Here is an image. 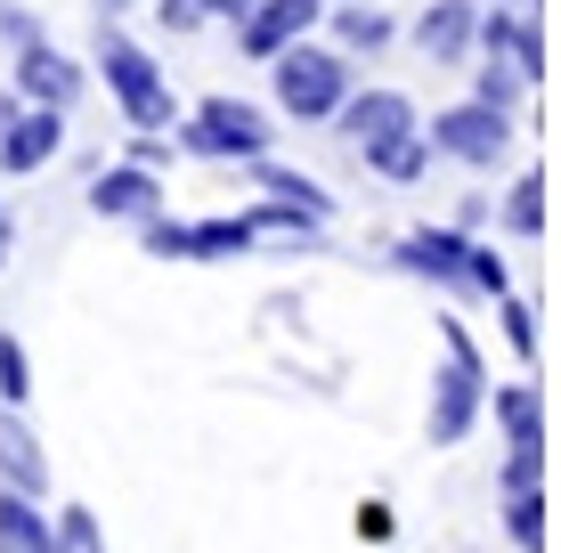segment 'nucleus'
<instances>
[{
    "mask_svg": "<svg viewBox=\"0 0 561 553\" xmlns=\"http://www.w3.org/2000/svg\"><path fill=\"white\" fill-rule=\"evenodd\" d=\"M0 553H66L25 488H0Z\"/></svg>",
    "mask_w": 561,
    "mask_h": 553,
    "instance_id": "15",
    "label": "nucleus"
},
{
    "mask_svg": "<svg viewBox=\"0 0 561 553\" xmlns=\"http://www.w3.org/2000/svg\"><path fill=\"white\" fill-rule=\"evenodd\" d=\"M472 285H480V293H496V301L513 293V269H505V253H496V244H472Z\"/></svg>",
    "mask_w": 561,
    "mask_h": 553,
    "instance_id": "26",
    "label": "nucleus"
},
{
    "mask_svg": "<svg viewBox=\"0 0 561 553\" xmlns=\"http://www.w3.org/2000/svg\"><path fill=\"white\" fill-rule=\"evenodd\" d=\"M366 163H375V171H382V180H391V187H415L423 171H432V139H423V130H408V139L375 147V155H366Z\"/></svg>",
    "mask_w": 561,
    "mask_h": 553,
    "instance_id": "17",
    "label": "nucleus"
},
{
    "mask_svg": "<svg viewBox=\"0 0 561 553\" xmlns=\"http://www.w3.org/2000/svg\"><path fill=\"white\" fill-rule=\"evenodd\" d=\"M25 114V90H0V139H9V123Z\"/></svg>",
    "mask_w": 561,
    "mask_h": 553,
    "instance_id": "32",
    "label": "nucleus"
},
{
    "mask_svg": "<svg viewBox=\"0 0 561 553\" xmlns=\"http://www.w3.org/2000/svg\"><path fill=\"white\" fill-rule=\"evenodd\" d=\"M480 42H489L496 57H513V66L529 73V82H537V73H546V33H537V16L489 9V16H480Z\"/></svg>",
    "mask_w": 561,
    "mask_h": 553,
    "instance_id": "14",
    "label": "nucleus"
},
{
    "mask_svg": "<svg viewBox=\"0 0 561 553\" xmlns=\"http://www.w3.org/2000/svg\"><path fill=\"white\" fill-rule=\"evenodd\" d=\"M439 342H448V367H439V383H432L423 440H432V448H456L463 431L480 424V407H489V383H480V350H472V334H463L456 318H439Z\"/></svg>",
    "mask_w": 561,
    "mask_h": 553,
    "instance_id": "2",
    "label": "nucleus"
},
{
    "mask_svg": "<svg viewBox=\"0 0 561 553\" xmlns=\"http://www.w3.org/2000/svg\"><path fill=\"white\" fill-rule=\"evenodd\" d=\"M16 90H25L33 106H73L82 99V66H73L66 49H49V42H25L16 49Z\"/></svg>",
    "mask_w": 561,
    "mask_h": 553,
    "instance_id": "9",
    "label": "nucleus"
},
{
    "mask_svg": "<svg viewBox=\"0 0 561 553\" xmlns=\"http://www.w3.org/2000/svg\"><path fill=\"white\" fill-rule=\"evenodd\" d=\"M342 139L358 147V155H375V147H391V139H408L415 130V106L399 99V90H366V99H342Z\"/></svg>",
    "mask_w": 561,
    "mask_h": 553,
    "instance_id": "7",
    "label": "nucleus"
},
{
    "mask_svg": "<svg viewBox=\"0 0 561 553\" xmlns=\"http://www.w3.org/2000/svg\"><path fill=\"white\" fill-rule=\"evenodd\" d=\"M505 228H513V237H537V228H546V171H520V180H513Z\"/></svg>",
    "mask_w": 561,
    "mask_h": 553,
    "instance_id": "22",
    "label": "nucleus"
},
{
    "mask_svg": "<svg viewBox=\"0 0 561 553\" xmlns=\"http://www.w3.org/2000/svg\"><path fill=\"white\" fill-rule=\"evenodd\" d=\"M253 212H237V220H196V261H237V253H253Z\"/></svg>",
    "mask_w": 561,
    "mask_h": 553,
    "instance_id": "18",
    "label": "nucleus"
},
{
    "mask_svg": "<svg viewBox=\"0 0 561 553\" xmlns=\"http://www.w3.org/2000/svg\"><path fill=\"white\" fill-rule=\"evenodd\" d=\"M123 9H130V0H99V16H123Z\"/></svg>",
    "mask_w": 561,
    "mask_h": 553,
    "instance_id": "34",
    "label": "nucleus"
},
{
    "mask_svg": "<svg viewBox=\"0 0 561 553\" xmlns=\"http://www.w3.org/2000/svg\"><path fill=\"white\" fill-rule=\"evenodd\" d=\"M0 472H9V488H25V497L49 488V456H42V440H33V424L16 407H0Z\"/></svg>",
    "mask_w": 561,
    "mask_h": 553,
    "instance_id": "13",
    "label": "nucleus"
},
{
    "mask_svg": "<svg viewBox=\"0 0 561 553\" xmlns=\"http://www.w3.org/2000/svg\"><path fill=\"white\" fill-rule=\"evenodd\" d=\"M90 212L99 220H154L163 212V180L147 163H114V171L90 180Z\"/></svg>",
    "mask_w": 561,
    "mask_h": 553,
    "instance_id": "8",
    "label": "nucleus"
},
{
    "mask_svg": "<svg viewBox=\"0 0 561 553\" xmlns=\"http://www.w3.org/2000/svg\"><path fill=\"white\" fill-rule=\"evenodd\" d=\"M180 147L204 163H253L268 155V114L253 99H204L196 114H180Z\"/></svg>",
    "mask_w": 561,
    "mask_h": 553,
    "instance_id": "3",
    "label": "nucleus"
},
{
    "mask_svg": "<svg viewBox=\"0 0 561 553\" xmlns=\"http://www.w3.org/2000/svg\"><path fill=\"white\" fill-rule=\"evenodd\" d=\"M9 237H16V228H9V220H0V261H9Z\"/></svg>",
    "mask_w": 561,
    "mask_h": 553,
    "instance_id": "35",
    "label": "nucleus"
},
{
    "mask_svg": "<svg viewBox=\"0 0 561 553\" xmlns=\"http://www.w3.org/2000/svg\"><path fill=\"white\" fill-rule=\"evenodd\" d=\"M99 73H106V90H114V106H123V123L130 130H171L180 123V99H171V82H163V66L130 42V33H99Z\"/></svg>",
    "mask_w": 561,
    "mask_h": 553,
    "instance_id": "1",
    "label": "nucleus"
},
{
    "mask_svg": "<svg viewBox=\"0 0 561 553\" xmlns=\"http://www.w3.org/2000/svg\"><path fill=\"white\" fill-rule=\"evenodd\" d=\"M154 16H163L171 33H196V25H211V16H204V0H154Z\"/></svg>",
    "mask_w": 561,
    "mask_h": 553,
    "instance_id": "28",
    "label": "nucleus"
},
{
    "mask_svg": "<svg viewBox=\"0 0 561 553\" xmlns=\"http://www.w3.org/2000/svg\"><path fill=\"white\" fill-rule=\"evenodd\" d=\"M472 42H480L472 0H432V9L415 16V49L432 57V66H456V57H472Z\"/></svg>",
    "mask_w": 561,
    "mask_h": 553,
    "instance_id": "12",
    "label": "nucleus"
},
{
    "mask_svg": "<svg viewBox=\"0 0 561 553\" xmlns=\"http://www.w3.org/2000/svg\"><path fill=\"white\" fill-rule=\"evenodd\" d=\"M57 147H66V106H33L9 123V139H0V171H42Z\"/></svg>",
    "mask_w": 561,
    "mask_h": 553,
    "instance_id": "11",
    "label": "nucleus"
},
{
    "mask_svg": "<svg viewBox=\"0 0 561 553\" xmlns=\"http://www.w3.org/2000/svg\"><path fill=\"white\" fill-rule=\"evenodd\" d=\"M25 391H33V358H25V342H16V334H0V399L16 407Z\"/></svg>",
    "mask_w": 561,
    "mask_h": 553,
    "instance_id": "24",
    "label": "nucleus"
},
{
    "mask_svg": "<svg viewBox=\"0 0 561 553\" xmlns=\"http://www.w3.org/2000/svg\"><path fill=\"white\" fill-rule=\"evenodd\" d=\"M334 42H342V49H382V42H391V16H382V9H366V0H342Z\"/></svg>",
    "mask_w": 561,
    "mask_h": 553,
    "instance_id": "21",
    "label": "nucleus"
},
{
    "mask_svg": "<svg viewBox=\"0 0 561 553\" xmlns=\"http://www.w3.org/2000/svg\"><path fill=\"white\" fill-rule=\"evenodd\" d=\"M391 529H399V521H391V505H358V538H375V545H382Z\"/></svg>",
    "mask_w": 561,
    "mask_h": 553,
    "instance_id": "30",
    "label": "nucleus"
},
{
    "mask_svg": "<svg viewBox=\"0 0 561 553\" xmlns=\"http://www.w3.org/2000/svg\"><path fill=\"white\" fill-rule=\"evenodd\" d=\"M318 9L325 0H253V16H237V49L261 57V66H277V57L318 25Z\"/></svg>",
    "mask_w": 561,
    "mask_h": 553,
    "instance_id": "6",
    "label": "nucleus"
},
{
    "mask_svg": "<svg viewBox=\"0 0 561 553\" xmlns=\"http://www.w3.org/2000/svg\"><path fill=\"white\" fill-rule=\"evenodd\" d=\"M496 310H505V342H513L520 358H537V318H529V301H520V293H505Z\"/></svg>",
    "mask_w": 561,
    "mask_h": 553,
    "instance_id": "27",
    "label": "nucleus"
},
{
    "mask_svg": "<svg viewBox=\"0 0 561 553\" xmlns=\"http://www.w3.org/2000/svg\"><path fill=\"white\" fill-rule=\"evenodd\" d=\"M505 9H537V0H505Z\"/></svg>",
    "mask_w": 561,
    "mask_h": 553,
    "instance_id": "36",
    "label": "nucleus"
},
{
    "mask_svg": "<svg viewBox=\"0 0 561 553\" xmlns=\"http://www.w3.org/2000/svg\"><path fill=\"white\" fill-rule=\"evenodd\" d=\"M432 147L439 155H456V163H505V147H513V114L505 106H480V99H463L448 114H432Z\"/></svg>",
    "mask_w": 561,
    "mask_h": 553,
    "instance_id": "5",
    "label": "nucleus"
},
{
    "mask_svg": "<svg viewBox=\"0 0 561 553\" xmlns=\"http://www.w3.org/2000/svg\"><path fill=\"white\" fill-rule=\"evenodd\" d=\"M139 228H147V253L154 261H196V220H163V212H154Z\"/></svg>",
    "mask_w": 561,
    "mask_h": 553,
    "instance_id": "23",
    "label": "nucleus"
},
{
    "mask_svg": "<svg viewBox=\"0 0 561 553\" xmlns=\"http://www.w3.org/2000/svg\"><path fill=\"white\" fill-rule=\"evenodd\" d=\"M244 171H253V180H261V196H285V204H309V212H325V220H334V196H325V187H309V180H301V171H285V163H268V155H253V163H244Z\"/></svg>",
    "mask_w": 561,
    "mask_h": 553,
    "instance_id": "16",
    "label": "nucleus"
},
{
    "mask_svg": "<svg viewBox=\"0 0 561 553\" xmlns=\"http://www.w3.org/2000/svg\"><path fill=\"white\" fill-rule=\"evenodd\" d=\"M342 99H351V73H342L334 49H285L277 57V106L294 114V123H334Z\"/></svg>",
    "mask_w": 561,
    "mask_h": 553,
    "instance_id": "4",
    "label": "nucleus"
},
{
    "mask_svg": "<svg viewBox=\"0 0 561 553\" xmlns=\"http://www.w3.org/2000/svg\"><path fill=\"white\" fill-rule=\"evenodd\" d=\"M505 538L520 553H546V497L537 488H505Z\"/></svg>",
    "mask_w": 561,
    "mask_h": 553,
    "instance_id": "19",
    "label": "nucleus"
},
{
    "mask_svg": "<svg viewBox=\"0 0 561 553\" xmlns=\"http://www.w3.org/2000/svg\"><path fill=\"white\" fill-rule=\"evenodd\" d=\"M204 16H253V0H204Z\"/></svg>",
    "mask_w": 561,
    "mask_h": 553,
    "instance_id": "33",
    "label": "nucleus"
},
{
    "mask_svg": "<svg viewBox=\"0 0 561 553\" xmlns=\"http://www.w3.org/2000/svg\"><path fill=\"white\" fill-rule=\"evenodd\" d=\"M520 90H529V73H520L513 57H496V49H489V66L472 73V99H480V106H505V114H513V106H520Z\"/></svg>",
    "mask_w": 561,
    "mask_h": 553,
    "instance_id": "20",
    "label": "nucleus"
},
{
    "mask_svg": "<svg viewBox=\"0 0 561 553\" xmlns=\"http://www.w3.org/2000/svg\"><path fill=\"white\" fill-rule=\"evenodd\" d=\"M0 33H9V42H16V49H25V42H42V25H33V16H25V9H9V0H0Z\"/></svg>",
    "mask_w": 561,
    "mask_h": 553,
    "instance_id": "29",
    "label": "nucleus"
},
{
    "mask_svg": "<svg viewBox=\"0 0 561 553\" xmlns=\"http://www.w3.org/2000/svg\"><path fill=\"white\" fill-rule=\"evenodd\" d=\"M57 545H66V553H106L99 521H90V505H66V512H57Z\"/></svg>",
    "mask_w": 561,
    "mask_h": 553,
    "instance_id": "25",
    "label": "nucleus"
},
{
    "mask_svg": "<svg viewBox=\"0 0 561 553\" xmlns=\"http://www.w3.org/2000/svg\"><path fill=\"white\" fill-rule=\"evenodd\" d=\"M399 269H415L432 285H472V237H456V228H415V237L399 244Z\"/></svg>",
    "mask_w": 561,
    "mask_h": 553,
    "instance_id": "10",
    "label": "nucleus"
},
{
    "mask_svg": "<svg viewBox=\"0 0 561 553\" xmlns=\"http://www.w3.org/2000/svg\"><path fill=\"white\" fill-rule=\"evenodd\" d=\"M130 163H147V171H163V163H171V147H163V130H139V147H130Z\"/></svg>",
    "mask_w": 561,
    "mask_h": 553,
    "instance_id": "31",
    "label": "nucleus"
}]
</instances>
